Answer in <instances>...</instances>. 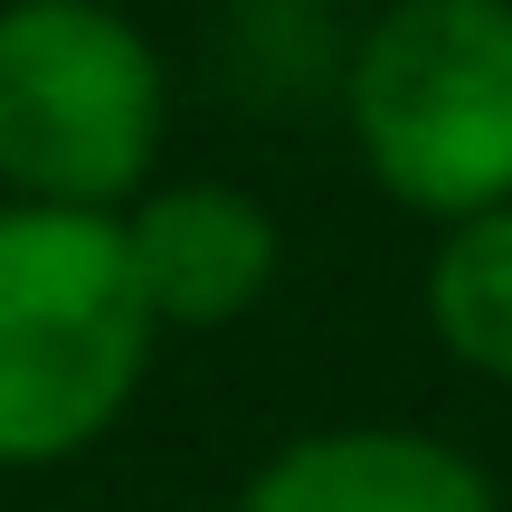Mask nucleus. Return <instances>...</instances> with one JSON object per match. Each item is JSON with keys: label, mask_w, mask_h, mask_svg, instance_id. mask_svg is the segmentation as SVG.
I'll return each instance as SVG.
<instances>
[{"label": "nucleus", "mask_w": 512, "mask_h": 512, "mask_svg": "<svg viewBox=\"0 0 512 512\" xmlns=\"http://www.w3.org/2000/svg\"><path fill=\"white\" fill-rule=\"evenodd\" d=\"M143 285L114 209L0 200V465H57L133 408L152 370Z\"/></svg>", "instance_id": "obj_1"}, {"label": "nucleus", "mask_w": 512, "mask_h": 512, "mask_svg": "<svg viewBox=\"0 0 512 512\" xmlns=\"http://www.w3.org/2000/svg\"><path fill=\"white\" fill-rule=\"evenodd\" d=\"M351 143L399 209L512 200V0H399L351 48Z\"/></svg>", "instance_id": "obj_2"}, {"label": "nucleus", "mask_w": 512, "mask_h": 512, "mask_svg": "<svg viewBox=\"0 0 512 512\" xmlns=\"http://www.w3.org/2000/svg\"><path fill=\"white\" fill-rule=\"evenodd\" d=\"M162 152V57L105 0L0 10V181L10 200L124 209Z\"/></svg>", "instance_id": "obj_3"}, {"label": "nucleus", "mask_w": 512, "mask_h": 512, "mask_svg": "<svg viewBox=\"0 0 512 512\" xmlns=\"http://www.w3.org/2000/svg\"><path fill=\"white\" fill-rule=\"evenodd\" d=\"M114 219H124V266H133V285H143V304H152L162 332L238 323L256 294L275 285V256H285L266 200H247V190H228V181L133 190Z\"/></svg>", "instance_id": "obj_4"}, {"label": "nucleus", "mask_w": 512, "mask_h": 512, "mask_svg": "<svg viewBox=\"0 0 512 512\" xmlns=\"http://www.w3.org/2000/svg\"><path fill=\"white\" fill-rule=\"evenodd\" d=\"M238 512H503L494 475L465 446L418 427H323L275 446Z\"/></svg>", "instance_id": "obj_5"}, {"label": "nucleus", "mask_w": 512, "mask_h": 512, "mask_svg": "<svg viewBox=\"0 0 512 512\" xmlns=\"http://www.w3.org/2000/svg\"><path fill=\"white\" fill-rule=\"evenodd\" d=\"M427 323L484 380H512V200L446 219V247L427 266Z\"/></svg>", "instance_id": "obj_6"}]
</instances>
